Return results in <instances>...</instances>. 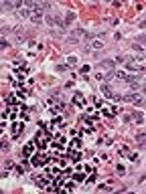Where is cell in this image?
<instances>
[{"instance_id":"cell-8","label":"cell","mask_w":146,"mask_h":194,"mask_svg":"<svg viewBox=\"0 0 146 194\" xmlns=\"http://www.w3.org/2000/svg\"><path fill=\"white\" fill-rule=\"evenodd\" d=\"M89 49H93V51H102V49H104V41H102V38H99V41H97V38H93V41H91V45H89Z\"/></svg>"},{"instance_id":"cell-22","label":"cell","mask_w":146,"mask_h":194,"mask_svg":"<svg viewBox=\"0 0 146 194\" xmlns=\"http://www.w3.org/2000/svg\"><path fill=\"white\" fill-rule=\"evenodd\" d=\"M24 172V166H14V174H22Z\"/></svg>"},{"instance_id":"cell-24","label":"cell","mask_w":146,"mask_h":194,"mask_svg":"<svg viewBox=\"0 0 146 194\" xmlns=\"http://www.w3.org/2000/svg\"><path fill=\"white\" fill-rule=\"evenodd\" d=\"M0 47H2V49H8V41L2 38V41H0Z\"/></svg>"},{"instance_id":"cell-13","label":"cell","mask_w":146,"mask_h":194,"mask_svg":"<svg viewBox=\"0 0 146 194\" xmlns=\"http://www.w3.org/2000/svg\"><path fill=\"white\" fill-rule=\"evenodd\" d=\"M130 49H132V51H136V53H138V55H144V49H142V47H140L138 43H134V45H132Z\"/></svg>"},{"instance_id":"cell-1","label":"cell","mask_w":146,"mask_h":194,"mask_svg":"<svg viewBox=\"0 0 146 194\" xmlns=\"http://www.w3.org/2000/svg\"><path fill=\"white\" fill-rule=\"evenodd\" d=\"M95 105L99 107V109H102V113H104V115H108V117H114V115L118 113V109H116V107L104 103V101H102V99H97V97H95Z\"/></svg>"},{"instance_id":"cell-5","label":"cell","mask_w":146,"mask_h":194,"mask_svg":"<svg viewBox=\"0 0 146 194\" xmlns=\"http://www.w3.org/2000/svg\"><path fill=\"white\" fill-rule=\"evenodd\" d=\"M31 22H35V24L45 22V14H43L41 10H33V14H31Z\"/></svg>"},{"instance_id":"cell-23","label":"cell","mask_w":146,"mask_h":194,"mask_svg":"<svg viewBox=\"0 0 146 194\" xmlns=\"http://www.w3.org/2000/svg\"><path fill=\"white\" fill-rule=\"evenodd\" d=\"M6 103L12 105V103H14V95H6Z\"/></svg>"},{"instance_id":"cell-28","label":"cell","mask_w":146,"mask_h":194,"mask_svg":"<svg viewBox=\"0 0 146 194\" xmlns=\"http://www.w3.org/2000/svg\"><path fill=\"white\" fill-rule=\"evenodd\" d=\"M142 105H146V99H144V103H142Z\"/></svg>"},{"instance_id":"cell-21","label":"cell","mask_w":146,"mask_h":194,"mask_svg":"<svg viewBox=\"0 0 146 194\" xmlns=\"http://www.w3.org/2000/svg\"><path fill=\"white\" fill-rule=\"evenodd\" d=\"M0 148H2V150H4V152H6V150H8V148H10V146H8V140H2V144H0Z\"/></svg>"},{"instance_id":"cell-15","label":"cell","mask_w":146,"mask_h":194,"mask_svg":"<svg viewBox=\"0 0 146 194\" xmlns=\"http://www.w3.org/2000/svg\"><path fill=\"white\" fill-rule=\"evenodd\" d=\"M71 20H75V12H67V16L63 18V22L67 24V22H71Z\"/></svg>"},{"instance_id":"cell-14","label":"cell","mask_w":146,"mask_h":194,"mask_svg":"<svg viewBox=\"0 0 146 194\" xmlns=\"http://www.w3.org/2000/svg\"><path fill=\"white\" fill-rule=\"evenodd\" d=\"M4 170H14V162L12 160H4Z\"/></svg>"},{"instance_id":"cell-9","label":"cell","mask_w":146,"mask_h":194,"mask_svg":"<svg viewBox=\"0 0 146 194\" xmlns=\"http://www.w3.org/2000/svg\"><path fill=\"white\" fill-rule=\"evenodd\" d=\"M20 134H22V124H20V122H14V124H12V138H18V136H20Z\"/></svg>"},{"instance_id":"cell-19","label":"cell","mask_w":146,"mask_h":194,"mask_svg":"<svg viewBox=\"0 0 146 194\" xmlns=\"http://www.w3.org/2000/svg\"><path fill=\"white\" fill-rule=\"evenodd\" d=\"M120 154H122V156H130V148H128V146L120 148Z\"/></svg>"},{"instance_id":"cell-27","label":"cell","mask_w":146,"mask_h":194,"mask_svg":"<svg viewBox=\"0 0 146 194\" xmlns=\"http://www.w3.org/2000/svg\"><path fill=\"white\" fill-rule=\"evenodd\" d=\"M118 172H120V174H124V172H126V168H124L122 164H118Z\"/></svg>"},{"instance_id":"cell-18","label":"cell","mask_w":146,"mask_h":194,"mask_svg":"<svg viewBox=\"0 0 146 194\" xmlns=\"http://www.w3.org/2000/svg\"><path fill=\"white\" fill-rule=\"evenodd\" d=\"M75 63H77V57H75V55L67 57V65H75Z\"/></svg>"},{"instance_id":"cell-7","label":"cell","mask_w":146,"mask_h":194,"mask_svg":"<svg viewBox=\"0 0 146 194\" xmlns=\"http://www.w3.org/2000/svg\"><path fill=\"white\" fill-rule=\"evenodd\" d=\"M73 105L83 107V105H85V97H83L81 93H75V95H73Z\"/></svg>"},{"instance_id":"cell-6","label":"cell","mask_w":146,"mask_h":194,"mask_svg":"<svg viewBox=\"0 0 146 194\" xmlns=\"http://www.w3.org/2000/svg\"><path fill=\"white\" fill-rule=\"evenodd\" d=\"M102 93H104V95H106V97H108L110 101H112V99H114V95H116V93H114V91H112V89H110V85L108 83H102Z\"/></svg>"},{"instance_id":"cell-25","label":"cell","mask_w":146,"mask_h":194,"mask_svg":"<svg viewBox=\"0 0 146 194\" xmlns=\"http://www.w3.org/2000/svg\"><path fill=\"white\" fill-rule=\"evenodd\" d=\"M29 47H31V49H35V47H36V41H35V38H31V41H29Z\"/></svg>"},{"instance_id":"cell-26","label":"cell","mask_w":146,"mask_h":194,"mask_svg":"<svg viewBox=\"0 0 146 194\" xmlns=\"http://www.w3.org/2000/svg\"><path fill=\"white\" fill-rule=\"evenodd\" d=\"M93 182H95V174H91V176L87 178V184H93Z\"/></svg>"},{"instance_id":"cell-16","label":"cell","mask_w":146,"mask_h":194,"mask_svg":"<svg viewBox=\"0 0 146 194\" xmlns=\"http://www.w3.org/2000/svg\"><path fill=\"white\" fill-rule=\"evenodd\" d=\"M73 188H75V186H73L71 182H67V184H65V186H63V188H61V192H71Z\"/></svg>"},{"instance_id":"cell-3","label":"cell","mask_w":146,"mask_h":194,"mask_svg":"<svg viewBox=\"0 0 146 194\" xmlns=\"http://www.w3.org/2000/svg\"><path fill=\"white\" fill-rule=\"evenodd\" d=\"M45 162H53V160L47 158V156H43V154H35V156L31 158V164H33V166H45Z\"/></svg>"},{"instance_id":"cell-17","label":"cell","mask_w":146,"mask_h":194,"mask_svg":"<svg viewBox=\"0 0 146 194\" xmlns=\"http://www.w3.org/2000/svg\"><path fill=\"white\" fill-rule=\"evenodd\" d=\"M79 148H81V141H79V140H73L71 141V150H79Z\"/></svg>"},{"instance_id":"cell-20","label":"cell","mask_w":146,"mask_h":194,"mask_svg":"<svg viewBox=\"0 0 146 194\" xmlns=\"http://www.w3.org/2000/svg\"><path fill=\"white\" fill-rule=\"evenodd\" d=\"M83 174H73V180H75V182H83Z\"/></svg>"},{"instance_id":"cell-12","label":"cell","mask_w":146,"mask_h":194,"mask_svg":"<svg viewBox=\"0 0 146 194\" xmlns=\"http://www.w3.org/2000/svg\"><path fill=\"white\" fill-rule=\"evenodd\" d=\"M132 119H134V122H136V124H142V122H144V115H142V113H140V111H136V113H134V115H132Z\"/></svg>"},{"instance_id":"cell-10","label":"cell","mask_w":146,"mask_h":194,"mask_svg":"<svg viewBox=\"0 0 146 194\" xmlns=\"http://www.w3.org/2000/svg\"><path fill=\"white\" fill-rule=\"evenodd\" d=\"M67 158H71L73 162H81V154H79L77 150H69V152H67Z\"/></svg>"},{"instance_id":"cell-4","label":"cell","mask_w":146,"mask_h":194,"mask_svg":"<svg viewBox=\"0 0 146 194\" xmlns=\"http://www.w3.org/2000/svg\"><path fill=\"white\" fill-rule=\"evenodd\" d=\"M35 146H36V141H29V144H24V148H22V156L31 160L33 152H35Z\"/></svg>"},{"instance_id":"cell-11","label":"cell","mask_w":146,"mask_h":194,"mask_svg":"<svg viewBox=\"0 0 146 194\" xmlns=\"http://www.w3.org/2000/svg\"><path fill=\"white\" fill-rule=\"evenodd\" d=\"M136 141H138V146H140V148H144V146H146V131L138 134V136H136Z\"/></svg>"},{"instance_id":"cell-2","label":"cell","mask_w":146,"mask_h":194,"mask_svg":"<svg viewBox=\"0 0 146 194\" xmlns=\"http://www.w3.org/2000/svg\"><path fill=\"white\" fill-rule=\"evenodd\" d=\"M124 101H128V103H134V105H142V103H144L142 95H140V93H136V91H132V93L124 95Z\"/></svg>"}]
</instances>
